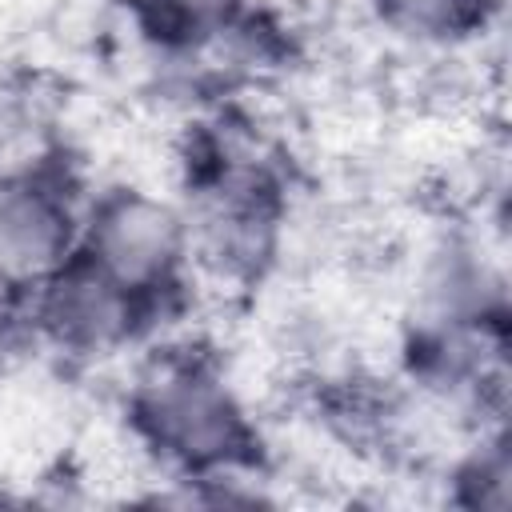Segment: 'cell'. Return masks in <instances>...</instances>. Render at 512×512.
Here are the masks:
<instances>
[{"label": "cell", "mask_w": 512, "mask_h": 512, "mask_svg": "<svg viewBox=\"0 0 512 512\" xmlns=\"http://www.w3.org/2000/svg\"><path fill=\"white\" fill-rule=\"evenodd\" d=\"M140 24L168 48H204L236 36L252 8L248 0H136Z\"/></svg>", "instance_id": "obj_5"}, {"label": "cell", "mask_w": 512, "mask_h": 512, "mask_svg": "<svg viewBox=\"0 0 512 512\" xmlns=\"http://www.w3.org/2000/svg\"><path fill=\"white\" fill-rule=\"evenodd\" d=\"M508 480H512V460H508L504 436L480 440L476 452L456 472V500L468 504V508H492V512H500L512 500Z\"/></svg>", "instance_id": "obj_7"}, {"label": "cell", "mask_w": 512, "mask_h": 512, "mask_svg": "<svg viewBox=\"0 0 512 512\" xmlns=\"http://www.w3.org/2000/svg\"><path fill=\"white\" fill-rule=\"evenodd\" d=\"M80 216L84 200L56 160L0 172V284L20 308L76 256Z\"/></svg>", "instance_id": "obj_3"}, {"label": "cell", "mask_w": 512, "mask_h": 512, "mask_svg": "<svg viewBox=\"0 0 512 512\" xmlns=\"http://www.w3.org/2000/svg\"><path fill=\"white\" fill-rule=\"evenodd\" d=\"M16 312H20V300H16V296H12V292L0 284V324H4V320H12Z\"/></svg>", "instance_id": "obj_8"}, {"label": "cell", "mask_w": 512, "mask_h": 512, "mask_svg": "<svg viewBox=\"0 0 512 512\" xmlns=\"http://www.w3.org/2000/svg\"><path fill=\"white\" fill-rule=\"evenodd\" d=\"M132 436L180 480H232L260 456V432L204 352H160L128 388Z\"/></svg>", "instance_id": "obj_1"}, {"label": "cell", "mask_w": 512, "mask_h": 512, "mask_svg": "<svg viewBox=\"0 0 512 512\" xmlns=\"http://www.w3.org/2000/svg\"><path fill=\"white\" fill-rule=\"evenodd\" d=\"M376 20L412 44H460L488 28L496 0H372Z\"/></svg>", "instance_id": "obj_6"}, {"label": "cell", "mask_w": 512, "mask_h": 512, "mask_svg": "<svg viewBox=\"0 0 512 512\" xmlns=\"http://www.w3.org/2000/svg\"><path fill=\"white\" fill-rule=\"evenodd\" d=\"M24 312L32 320V332L64 356L120 352L164 316L80 256H72L52 280H44L24 300Z\"/></svg>", "instance_id": "obj_4"}, {"label": "cell", "mask_w": 512, "mask_h": 512, "mask_svg": "<svg viewBox=\"0 0 512 512\" xmlns=\"http://www.w3.org/2000/svg\"><path fill=\"white\" fill-rule=\"evenodd\" d=\"M76 256L152 308L172 312L192 268L188 216L144 188H104L84 200Z\"/></svg>", "instance_id": "obj_2"}]
</instances>
